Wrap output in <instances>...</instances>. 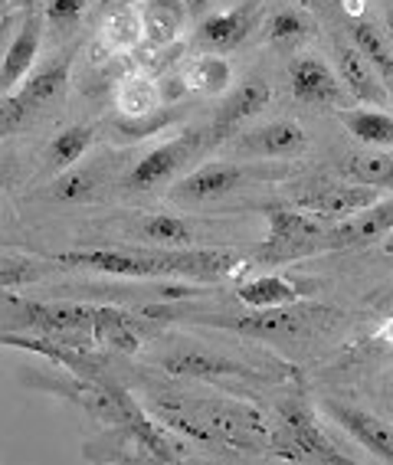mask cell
<instances>
[{
    "label": "cell",
    "instance_id": "6da1fadb",
    "mask_svg": "<svg viewBox=\"0 0 393 465\" xmlns=\"http://www.w3.org/2000/svg\"><path fill=\"white\" fill-rule=\"evenodd\" d=\"M328 230L331 223L305 210H269V236L262 242L260 259L285 262L309 252L328 250Z\"/></svg>",
    "mask_w": 393,
    "mask_h": 465
},
{
    "label": "cell",
    "instance_id": "7a4b0ae2",
    "mask_svg": "<svg viewBox=\"0 0 393 465\" xmlns=\"http://www.w3.org/2000/svg\"><path fill=\"white\" fill-rule=\"evenodd\" d=\"M69 89V59H56L50 66L36 69L20 83V92L14 95H4V105H0V128L4 134H10L14 128H20L30 115L50 108L53 102L63 99V92Z\"/></svg>",
    "mask_w": 393,
    "mask_h": 465
},
{
    "label": "cell",
    "instance_id": "3957f363",
    "mask_svg": "<svg viewBox=\"0 0 393 465\" xmlns=\"http://www.w3.org/2000/svg\"><path fill=\"white\" fill-rule=\"evenodd\" d=\"M59 266L89 269V272L118 275V279H161L164 262L158 250H69L53 256Z\"/></svg>",
    "mask_w": 393,
    "mask_h": 465
},
{
    "label": "cell",
    "instance_id": "277c9868",
    "mask_svg": "<svg viewBox=\"0 0 393 465\" xmlns=\"http://www.w3.org/2000/svg\"><path fill=\"white\" fill-rule=\"evenodd\" d=\"M203 148V132H181L177 138L164 142L161 148L148 151L128 174V187L132 191H154L161 183L174 181V174L184 171V164H191V158Z\"/></svg>",
    "mask_w": 393,
    "mask_h": 465
},
{
    "label": "cell",
    "instance_id": "5b68a950",
    "mask_svg": "<svg viewBox=\"0 0 393 465\" xmlns=\"http://www.w3.org/2000/svg\"><path fill=\"white\" fill-rule=\"evenodd\" d=\"M380 200V187H368V183H311L295 197L299 210L305 213H315L328 223H338V220H348V216L360 213L364 207Z\"/></svg>",
    "mask_w": 393,
    "mask_h": 465
},
{
    "label": "cell",
    "instance_id": "8992f818",
    "mask_svg": "<svg viewBox=\"0 0 393 465\" xmlns=\"http://www.w3.org/2000/svg\"><path fill=\"white\" fill-rule=\"evenodd\" d=\"M289 85H292V95L305 105H338L341 108L348 102L351 92L344 89V83L338 79V73H331L321 56H295L292 66H289Z\"/></svg>",
    "mask_w": 393,
    "mask_h": 465
},
{
    "label": "cell",
    "instance_id": "52a82bcc",
    "mask_svg": "<svg viewBox=\"0 0 393 465\" xmlns=\"http://www.w3.org/2000/svg\"><path fill=\"white\" fill-rule=\"evenodd\" d=\"M164 272L181 275V279H197V282H220L226 275H233L240 266V256L233 250H191V246H164L158 250Z\"/></svg>",
    "mask_w": 393,
    "mask_h": 465
},
{
    "label": "cell",
    "instance_id": "ba28073f",
    "mask_svg": "<svg viewBox=\"0 0 393 465\" xmlns=\"http://www.w3.org/2000/svg\"><path fill=\"white\" fill-rule=\"evenodd\" d=\"M256 14H260V0H240V4H233L230 10L207 14V17L197 24V40H201V46L210 53L236 50V46H243L246 36L252 34Z\"/></svg>",
    "mask_w": 393,
    "mask_h": 465
},
{
    "label": "cell",
    "instance_id": "9c48e42d",
    "mask_svg": "<svg viewBox=\"0 0 393 465\" xmlns=\"http://www.w3.org/2000/svg\"><path fill=\"white\" fill-rule=\"evenodd\" d=\"M390 232H393V197H380L377 203L360 210V213L331 223V230H328V250L368 246V242L387 240Z\"/></svg>",
    "mask_w": 393,
    "mask_h": 465
},
{
    "label": "cell",
    "instance_id": "30bf717a",
    "mask_svg": "<svg viewBox=\"0 0 393 465\" xmlns=\"http://www.w3.org/2000/svg\"><path fill=\"white\" fill-rule=\"evenodd\" d=\"M305 148H309V134L292 118H279V122L252 128L233 142V151L252 154V158H295Z\"/></svg>",
    "mask_w": 393,
    "mask_h": 465
},
{
    "label": "cell",
    "instance_id": "8fae6325",
    "mask_svg": "<svg viewBox=\"0 0 393 465\" xmlns=\"http://www.w3.org/2000/svg\"><path fill=\"white\" fill-rule=\"evenodd\" d=\"M325 410L351 440H358L368 452H374L380 462H393V426H387L380 416L348 407V403H338V400H328Z\"/></svg>",
    "mask_w": 393,
    "mask_h": 465
},
{
    "label": "cell",
    "instance_id": "7c38bea8",
    "mask_svg": "<svg viewBox=\"0 0 393 465\" xmlns=\"http://www.w3.org/2000/svg\"><path fill=\"white\" fill-rule=\"evenodd\" d=\"M335 63H338V79L344 89L351 92V99L368 102V105H387V89L380 83V73L370 66V59L354 46V43H335Z\"/></svg>",
    "mask_w": 393,
    "mask_h": 465
},
{
    "label": "cell",
    "instance_id": "4fadbf2b",
    "mask_svg": "<svg viewBox=\"0 0 393 465\" xmlns=\"http://www.w3.org/2000/svg\"><path fill=\"white\" fill-rule=\"evenodd\" d=\"M40 40H43V17L30 10L24 26L17 30V36L10 40L7 53H4V63H0V89H4V95H10L30 75V69L36 63V53H40Z\"/></svg>",
    "mask_w": 393,
    "mask_h": 465
},
{
    "label": "cell",
    "instance_id": "5bb4252c",
    "mask_svg": "<svg viewBox=\"0 0 393 465\" xmlns=\"http://www.w3.org/2000/svg\"><path fill=\"white\" fill-rule=\"evenodd\" d=\"M272 99V89H269L266 79H243L230 95L223 99V105L217 108L213 115V125H210V138H223L226 132H233L236 125L250 122L252 115H260L262 108Z\"/></svg>",
    "mask_w": 393,
    "mask_h": 465
},
{
    "label": "cell",
    "instance_id": "9a60e30c",
    "mask_svg": "<svg viewBox=\"0 0 393 465\" xmlns=\"http://www.w3.org/2000/svg\"><path fill=\"white\" fill-rule=\"evenodd\" d=\"M243 177H246V171L240 164L210 161V164L197 167V171H191L187 177H181L171 193H174L177 200H191V203H197V200H217V197H223V193L236 191V187L243 183Z\"/></svg>",
    "mask_w": 393,
    "mask_h": 465
},
{
    "label": "cell",
    "instance_id": "2e32d148",
    "mask_svg": "<svg viewBox=\"0 0 393 465\" xmlns=\"http://www.w3.org/2000/svg\"><path fill=\"white\" fill-rule=\"evenodd\" d=\"M279 413H282V423H285V430H289V436H292L299 452H305L309 459H319V462H335V465L351 462L344 452H338L335 442L321 432V426L315 423V416H311L305 407H299V403H285Z\"/></svg>",
    "mask_w": 393,
    "mask_h": 465
},
{
    "label": "cell",
    "instance_id": "e0dca14e",
    "mask_svg": "<svg viewBox=\"0 0 393 465\" xmlns=\"http://www.w3.org/2000/svg\"><path fill=\"white\" fill-rule=\"evenodd\" d=\"M144 334H148V328L138 324V318H132L128 312H122V308L99 305V312H95V322H93L95 348L134 354V351L142 348Z\"/></svg>",
    "mask_w": 393,
    "mask_h": 465
},
{
    "label": "cell",
    "instance_id": "ac0fdd59",
    "mask_svg": "<svg viewBox=\"0 0 393 465\" xmlns=\"http://www.w3.org/2000/svg\"><path fill=\"white\" fill-rule=\"evenodd\" d=\"M138 10H142L144 20V46L148 50L177 43V36L184 34L187 20H191V14H187L181 0H144Z\"/></svg>",
    "mask_w": 393,
    "mask_h": 465
},
{
    "label": "cell",
    "instance_id": "d6986e66",
    "mask_svg": "<svg viewBox=\"0 0 393 465\" xmlns=\"http://www.w3.org/2000/svg\"><path fill=\"white\" fill-rule=\"evenodd\" d=\"M115 105L122 112V118H151L158 115L161 108V92H158V79L148 75L144 69L138 73H128L118 79L115 89Z\"/></svg>",
    "mask_w": 393,
    "mask_h": 465
},
{
    "label": "cell",
    "instance_id": "ffe728a7",
    "mask_svg": "<svg viewBox=\"0 0 393 465\" xmlns=\"http://www.w3.org/2000/svg\"><path fill=\"white\" fill-rule=\"evenodd\" d=\"M344 181L368 183V187H380V191H393V151L390 148H368L344 154L338 164Z\"/></svg>",
    "mask_w": 393,
    "mask_h": 465
},
{
    "label": "cell",
    "instance_id": "44dd1931",
    "mask_svg": "<svg viewBox=\"0 0 393 465\" xmlns=\"http://www.w3.org/2000/svg\"><path fill=\"white\" fill-rule=\"evenodd\" d=\"M236 299L252 312H266V308H289L301 299V285L285 279V275H260L250 279L236 289Z\"/></svg>",
    "mask_w": 393,
    "mask_h": 465
},
{
    "label": "cell",
    "instance_id": "7402d4cb",
    "mask_svg": "<svg viewBox=\"0 0 393 465\" xmlns=\"http://www.w3.org/2000/svg\"><path fill=\"white\" fill-rule=\"evenodd\" d=\"M341 122L368 148H393V115L384 108H351L341 112Z\"/></svg>",
    "mask_w": 393,
    "mask_h": 465
},
{
    "label": "cell",
    "instance_id": "603a6c76",
    "mask_svg": "<svg viewBox=\"0 0 393 465\" xmlns=\"http://www.w3.org/2000/svg\"><path fill=\"white\" fill-rule=\"evenodd\" d=\"M102 43H105L112 53H118V56H128V53H134L138 46H144L142 10L125 7V10L109 14L105 24H102Z\"/></svg>",
    "mask_w": 393,
    "mask_h": 465
},
{
    "label": "cell",
    "instance_id": "cb8c5ba5",
    "mask_svg": "<svg viewBox=\"0 0 393 465\" xmlns=\"http://www.w3.org/2000/svg\"><path fill=\"white\" fill-rule=\"evenodd\" d=\"M184 79L191 85V92L220 95V92H226V85L233 83V66L220 53H201L184 66Z\"/></svg>",
    "mask_w": 393,
    "mask_h": 465
},
{
    "label": "cell",
    "instance_id": "d4e9b609",
    "mask_svg": "<svg viewBox=\"0 0 393 465\" xmlns=\"http://www.w3.org/2000/svg\"><path fill=\"white\" fill-rule=\"evenodd\" d=\"M351 40H354V46L370 59V66L390 83V75H393L390 34H384V30L377 24H370V20H351Z\"/></svg>",
    "mask_w": 393,
    "mask_h": 465
},
{
    "label": "cell",
    "instance_id": "484cf974",
    "mask_svg": "<svg viewBox=\"0 0 393 465\" xmlns=\"http://www.w3.org/2000/svg\"><path fill=\"white\" fill-rule=\"evenodd\" d=\"M93 138H95V132L89 125L63 128V132L50 142V148H46V158H50V164L56 167V171H69V167H75L85 158V151H89Z\"/></svg>",
    "mask_w": 393,
    "mask_h": 465
},
{
    "label": "cell",
    "instance_id": "4316f807",
    "mask_svg": "<svg viewBox=\"0 0 393 465\" xmlns=\"http://www.w3.org/2000/svg\"><path fill=\"white\" fill-rule=\"evenodd\" d=\"M309 34H311V24L301 10L285 7L276 10L266 20V43H272V46H295V43H301Z\"/></svg>",
    "mask_w": 393,
    "mask_h": 465
},
{
    "label": "cell",
    "instance_id": "83f0119b",
    "mask_svg": "<svg viewBox=\"0 0 393 465\" xmlns=\"http://www.w3.org/2000/svg\"><path fill=\"white\" fill-rule=\"evenodd\" d=\"M164 371L171 374H187V377H210V374H246L243 367L230 364L223 358H210V354H197V351H184L174 358L164 361Z\"/></svg>",
    "mask_w": 393,
    "mask_h": 465
},
{
    "label": "cell",
    "instance_id": "f1b7e54d",
    "mask_svg": "<svg viewBox=\"0 0 393 465\" xmlns=\"http://www.w3.org/2000/svg\"><path fill=\"white\" fill-rule=\"evenodd\" d=\"M142 236L158 246H191L193 242V230L184 216H171V213H158L151 216L148 223L142 226Z\"/></svg>",
    "mask_w": 393,
    "mask_h": 465
},
{
    "label": "cell",
    "instance_id": "f546056e",
    "mask_svg": "<svg viewBox=\"0 0 393 465\" xmlns=\"http://www.w3.org/2000/svg\"><path fill=\"white\" fill-rule=\"evenodd\" d=\"M95 191V174L85 171V167H69L56 181L50 183V197L53 200H85L89 193Z\"/></svg>",
    "mask_w": 393,
    "mask_h": 465
},
{
    "label": "cell",
    "instance_id": "4dcf8cb0",
    "mask_svg": "<svg viewBox=\"0 0 393 465\" xmlns=\"http://www.w3.org/2000/svg\"><path fill=\"white\" fill-rule=\"evenodd\" d=\"M85 0H50L46 4V26H50L53 34H69L79 26V20L85 17Z\"/></svg>",
    "mask_w": 393,
    "mask_h": 465
},
{
    "label": "cell",
    "instance_id": "1f68e13d",
    "mask_svg": "<svg viewBox=\"0 0 393 465\" xmlns=\"http://www.w3.org/2000/svg\"><path fill=\"white\" fill-rule=\"evenodd\" d=\"M0 279H4V289H14V285H26V282H36V279H43L46 275V266L43 262H34V259H24V256H4V262H0Z\"/></svg>",
    "mask_w": 393,
    "mask_h": 465
},
{
    "label": "cell",
    "instance_id": "d6a6232c",
    "mask_svg": "<svg viewBox=\"0 0 393 465\" xmlns=\"http://www.w3.org/2000/svg\"><path fill=\"white\" fill-rule=\"evenodd\" d=\"M158 92H161V105H174V102H181L191 92V85H187L184 73H164L158 75Z\"/></svg>",
    "mask_w": 393,
    "mask_h": 465
},
{
    "label": "cell",
    "instance_id": "836d02e7",
    "mask_svg": "<svg viewBox=\"0 0 393 465\" xmlns=\"http://www.w3.org/2000/svg\"><path fill=\"white\" fill-rule=\"evenodd\" d=\"M348 20H364L368 17V0H341Z\"/></svg>",
    "mask_w": 393,
    "mask_h": 465
},
{
    "label": "cell",
    "instance_id": "e575fe53",
    "mask_svg": "<svg viewBox=\"0 0 393 465\" xmlns=\"http://www.w3.org/2000/svg\"><path fill=\"white\" fill-rule=\"evenodd\" d=\"M181 4H184L187 14H191V17H197V20L207 17V10H210V0H181Z\"/></svg>",
    "mask_w": 393,
    "mask_h": 465
},
{
    "label": "cell",
    "instance_id": "d590c367",
    "mask_svg": "<svg viewBox=\"0 0 393 465\" xmlns=\"http://www.w3.org/2000/svg\"><path fill=\"white\" fill-rule=\"evenodd\" d=\"M134 0H99V14H115V10H125V7H132Z\"/></svg>",
    "mask_w": 393,
    "mask_h": 465
},
{
    "label": "cell",
    "instance_id": "8d00e7d4",
    "mask_svg": "<svg viewBox=\"0 0 393 465\" xmlns=\"http://www.w3.org/2000/svg\"><path fill=\"white\" fill-rule=\"evenodd\" d=\"M387 34H390V43H393V14H390V20H387ZM390 89H393V75H390Z\"/></svg>",
    "mask_w": 393,
    "mask_h": 465
},
{
    "label": "cell",
    "instance_id": "74e56055",
    "mask_svg": "<svg viewBox=\"0 0 393 465\" xmlns=\"http://www.w3.org/2000/svg\"><path fill=\"white\" fill-rule=\"evenodd\" d=\"M384 250H387V252H393V232L384 240Z\"/></svg>",
    "mask_w": 393,
    "mask_h": 465
},
{
    "label": "cell",
    "instance_id": "f35d334b",
    "mask_svg": "<svg viewBox=\"0 0 393 465\" xmlns=\"http://www.w3.org/2000/svg\"><path fill=\"white\" fill-rule=\"evenodd\" d=\"M34 4H36V0H24V7H26V10H30V7H34Z\"/></svg>",
    "mask_w": 393,
    "mask_h": 465
},
{
    "label": "cell",
    "instance_id": "ab89813d",
    "mask_svg": "<svg viewBox=\"0 0 393 465\" xmlns=\"http://www.w3.org/2000/svg\"><path fill=\"white\" fill-rule=\"evenodd\" d=\"M223 4H230V7H233V4H240V0H223Z\"/></svg>",
    "mask_w": 393,
    "mask_h": 465
}]
</instances>
